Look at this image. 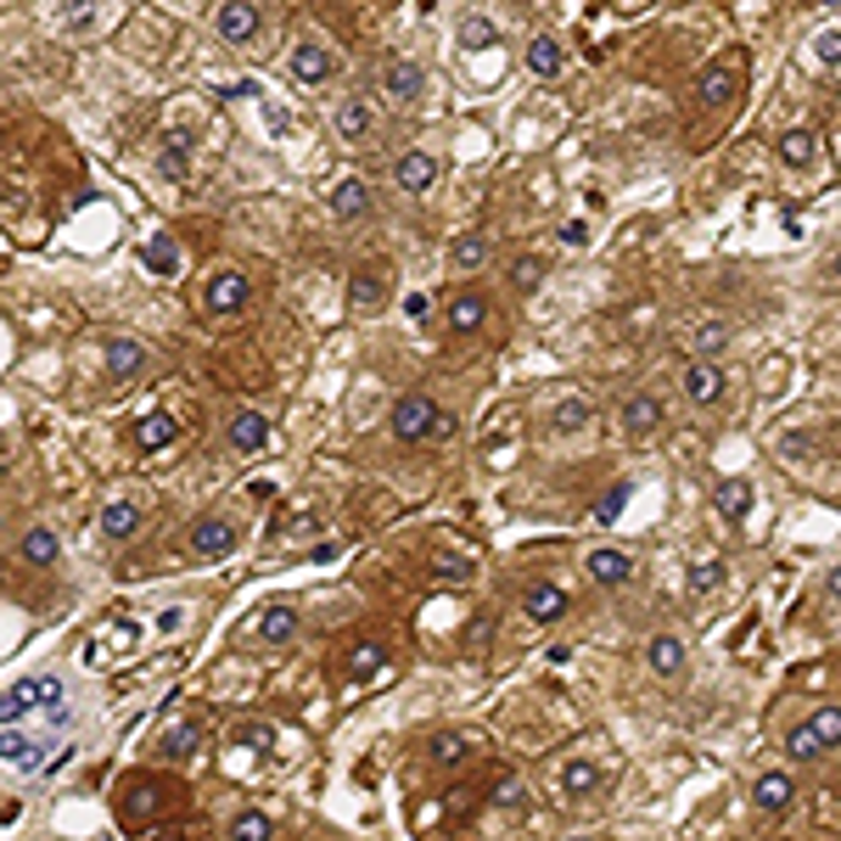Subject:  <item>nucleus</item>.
<instances>
[{
    "label": "nucleus",
    "mask_w": 841,
    "mask_h": 841,
    "mask_svg": "<svg viewBox=\"0 0 841 841\" xmlns=\"http://www.w3.org/2000/svg\"><path fill=\"white\" fill-rule=\"evenodd\" d=\"M276 740V724H236L230 729V746H270Z\"/></svg>",
    "instance_id": "3c124183"
},
{
    "label": "nucleus",
    "mask_w": 841,
    "mask_h": 841,
    "mask_svg": "<svg viewBox=\"0 0 841 841\" xmlns=\"http://www.w3.org/2000/svg\"><path fill=\"white\" fill-rule=\"evenodd\" d=\"M567 841H595V835H567Z\"/></svg>",
    "instance_id": "680f3d73"
},
{
    "label": "nucleus",
    "mask_w": 841,
    "mask_h": 841,
    "mask_svg": "<svg viewBox=\"0 0 841 841\" xmlns=\"http://www.w3.org/2000/svg\"><path fill=\"white\" fill-rule=\"evenodd\" d=\"M382 96L398 102V107H415L420 96H427V68H420L415 56H387L382 62Z\"/></svg>",
    "instance_id": "1a4fd4ad"
},
{
    "label": "nucleus",
    "mask_w": 841,
    "mask_h": 841,
    "mask_svg": "<svg viewBox=\"0 0 841 841\" xmlns=\"http://www.w3.org/2000/svg\"><path fill=\"white\" fill-rule=\"evenodd\" d=\"M775 152H780L786 168H808L813 152H819V135H813V129H786V135L775 141Z\"/></svg>",
    "instance_id": "58836bf2"
},
{
    "label": "nucleus",
    "mask_w": 841,
    "mask_h": 841,
    "mask_svg": "<svg viewBox=\"0 0 841 841\" xmlns=\"http://www.w3.org/2000/svg\"><path fill=\"white\" fill-rule=\"evenodd\" d=\"M455 45H460V51H494V45H499V23H494L488 12H466V18L455 23Z\"/></svg>",
    "instance_id": "c756f323"
},
{
    "label": "nucleus",
    "mask_w": 841,
    "mask_h": 841,
    "mask_svg": "<svg viewBox=\"0 0 841 841\" xmlns=\"http://www.w3.org/2000/svg\"><path fill=\"white\" fill-rule=\"evenodd\" d=\"M449 331L455 336H471V331H482L488 325V298H477V292H460V298H449Z\"/></svg>",
    "instance_id": "2f4dec72"
},
{
    "label": "nucleus",
    "mask_w": 841,
    "mask_h": 841,
    "mask_svg": "<svg viewBox=\"0 0 841 841\" xmlns=\"http://www.w3.org/2000/svg\"><path fill=\"white\" fill-rule=\"evenodd\" d=\"M589 420H595V409H589V398H561V404L550 409V427H556V433H583Z\"/></svg>",
    "instance_id": "a19ab883"
},
{
    "label": "nucleus",
    "mask_w": 841,
    "mask_h": 841,
    "mask_svg": "<svg viewBox=\"0 0 841 841\" xmlns=\"http://www.w3.org/2000/svg\"><path fill=\"white\" fill-rule=\"evenodd\" d=\"M175 438H180V420L168 415V409H152V415L135 420V449H141V455H157V449H168Z\"/></svg>",
    "instance_id": "412c9836"
},
{
    "label": "nucleus",
    "mask_w": 841,
    "mask_h": 841,
    "mask_svg": "<svg viewBox=\"0 0 841 841\" xmlns=\"http://www.w3.org/2000/svg\"><path fill=\"white\" fill-rule=\"evenodd\" d=\"M371 214V180L365 175H343L331 186V219L336 225H360Z\"/></svg>",
    "instance_id": "4468645a"
},
{
    "label": "nucleus",
    "mask_w": 841,
    "mask_h": 841,
    "mask_svg": "<svg viewBox=\"0 0 841 841\" xmlns=\"http://www.w3.org/2000/svg\"><path fill=\"white\" fill-rule=\"evenodd\" d=\"M830 281H841V247H835V259H830Z\"/></svg>",
    "instance_id": "bf43d9fd"
},
{
    "label": "nucleus",
    "mask_w": 841,
    "mask_h": 841,
    "mask_svg": "<svg viewBox=\"0 0 841 841\" xmlns=\"http://www.w3.org/2000/svg\"><path fill=\"white\" fill-rule=\"evenodd\" d=\"M589 578H595L601 589H617V583H629V578H634V556H629V550H617V544H606V550L589 556Z\"/></svg>",
    "instance_id": "cd10ccee"
},
{
    "label": "nucleus",
    "mask_w": 841,
    "mask_h": 841,
    "mask_svg": "<svg viewBox=\"0 0 841 841\" xmlns=\"http://www.w3.org/2000/svg\"><path fill=\"white\" fill-rule=\"evenodd\" d=\"M62 707H68V691H62L56 673H29V679H18V685L0 691V729L23 724V718H34V713H62Z\"/></svg>",
    "instance_id": "f257e3e1"
},
{
    "label": "nucleus",
    "mask_w": 841,
    "mask_h": 841,
    "mask_svg": "<svg viewBox=\"0 0 841 841\" xmlns=\"http://www.w3.org/2000/svg\"><path fill=\"white\" fill-rule=\"evenodd\" d=\"M387 645L382 640H354L349 651H343V673H349V679H376V673L387 667Z\"/></svg>",
    "instance_id": "a878e982"
},
{
    "label": "nucleus",
    "mask_w": 841,
    "mask_h": 841,
    "mask_svg": "<svg viewBox=\"0 0 841 841\" xmlns=\"http://www.w3.org/2000/svg\"><path fill=\"white\" fill-rule=\"evenodd\" d=\"M466 751H471V740L460 735V729H438L433 740H427V757H433V764H466Z\"/></svg>",
    "instance_id": "ea45409f"
},
{
    "label": "nucleus",
    "mask_w": 841,
    "mask_h": 841,
    "mask_svg": "<svg viewBox=\"0 0 841 841\" xmlns=\"http://www.w3.org/2000/svg\"><path fill=\"white\" fill-rule=\"evenodd\" d=\"M617 427H623L629 438H651V433L662 427V404H656L651 393H634V398H623V404H617Z\"/></svg>",
    "instance_id": "6ab92c4d"
},
{
    "label": "nucleus",
    "mask_w": 841,
    "mask_h": 841,
    "mask_svg": "<svg viewBox=\"0 0 841 841\" xmlns=\"http://www.w3.org/2000/svg\"><path fill=\"white\" fill-rule=\"evenodd\" d=\"M96 23V0H73V7L62 12V34H84Z\"/></svg>",
    "instance_id": "09e8293b"
},
{
    "label": "nucleus",
    "mask_w": 841,
    "mask_h": 841,
    "mask_svg": "<svg viewBox=\"0 0 841 841\" xmlns=\"http://www.w3.org/2000/svg\"><path fill=\"white\" fill-rule=\"evenodd\" d=\"M808 735L819 740V751H835V746H841V707H819V713L808 718Z\"/></svg>",
    "instance_id": "37998d69"
},
{
    "label": "nucleus",
    "mask_w": 841,
    "mask_h": 841,
    "mask_svg": "<svg viewBox=\"0 0 841 841\" xmlns=\"http://www.w3.org/2000/svg\"><path fill=\"white\" fill-rule=\"evenodd\" d=\"M56 740H62V735H34V729H23V724H7V729H0V764L34 775L45 757L56 751Z\"/></svg>",
    "instance_id": "20e7f679"
},
{
    "label": "nucleus",
    "mask_w": 841,
    "mask_h": 841,
    "mask_svg": "<svg viewBox=\"0 0 841 841\" xmlns=\"http://www.w3.org/2000/svg\"><path fill=\"white\" fill-rule=\"evenodd\" d=\"M522 612H528L533 623H561V617L572 612V601H567V589H561V583H528Z\"/></svg>",
    "instance_id": "aec40b11"
},
{
    "label": "nucleus",
    "mask_w": 841,
    "mask_h": 841,
    "mask_svg": "<svg viewBox=\"0 0 841 841\" xmlns=\"http://www.w3.org/2000/svg\"><path fill=\"white\" fill-rule=\"evenodd\" d=\"M141 264H146L152 276H163V281H175L180 264H186V252H180L175 236H146V241H141Z\"/></svg>",
    "instance_id": "5701e85b"
},
{
    "label": "nucleus",
    "mask_w": 841,
    "mask_h": 841,
    "mask_svg": "<svg viewBox=\"0 0 841 841\" xmlns=\"http://www.w3.org/2000/svg\"><path fill=\"white\" fill-rule=\"evenodd\" d=\"M230 841H276V819L264 808H236L230 824H225Z\"/></svg>",
    "instance_id": "473e14b6"
},
{
    "label": "nucleus",
    "mask_w": 841,
    "mask_h": 841,
    "mask_svg": "<svg viewBox=\"0 0 841 841\" xmlns=\"http://www.w3.org/2000/svg\"><path fill=\"white\" fill-rule=\"evenodd\" d=\"M18 556H23L29 567H56V561H62V539H56L51 528H29L23 544H18Z\"/></svg>",
    "instance_id": "f704fd0d"
},
{
    "label": "nucleus",
    "mask_w": 841,
    "mask_h": 841,
    "mask_svg": "<svg viewBox=\"0 0 841 841\" xmlns=\"http://www.w3.org/2000/svg\"><path fill=\"white\" fill-rule=\"evenodd\" d=\"M528 802V786L517 780V775H499V786H494V808H522Z\"/></svg>",
    "instance_id": "8fccbe9b"
},
{
    "label": "nucleus",
    "mask_w": 841,
    "mask_h": 841,
    "mask_svg": "<svg viewBox=\"0 0 841 841\" xmlns=\"http://www.w3.org/2000/svg\"><path fill=\"white\" fill-rule=\"evenodd\" d=\"M824 589H830V601H841V561L830 567V578H824Z\"/></svg>",
    "instance_id": "4d7b16f0"
},
{
    "label": "nucleus",
    "mask_w": 841,
    "mask_h": 841,
    "mask_svg": "<svg viewBox=\"0 0 841 841\" xmlns=\"http://www.w3.org/2000/svg\"><path fill=\"white\" fill-rule=\"evenodd\" d=\"M141 522H146V511H141L135 499H107V505H102V533H107V539H118V544H124V539H135V533H141Z\"/></svg>",
    "instance_id": "c85d7f7f"
},
{
    "label": "nucleus",
    "mask_w": 841,
    "mask_h": 841,
    "mask_svg": "<svg viewBox=\"0 0 841 841\" xmlns=\"http://www.w3.org/2000/svg\"><path fill=\"white\" fill-rule=\"evenodd\" d=\"M735 91H740V79H735V68H729V62H707V68H702V79H696L702 107H729V102H735Z\"/></svg>",
    "instance_id": "4be33fe9"
},
{
    "label": "nucleus",
    "mask_w": 841,
    "mask_h": 841,
    "mask_svg": "<svg viewBox=\"0 0 841 841\" xmlns=\"http://www.w3.org/2000/svg\"><path fill=\"white\" fill-rule=\"evenodd\" d=\"M214 34L225 45H252L264 34V7L259 0H219L214 7Z\"/></svg>",
    "instance_id": "423d86ee"
},
{
    "label": "nucleus",
    "mask_w": 841,
    "mask_h": 841,
    "mask_svg": "<svg viewBox=\"0 0 841 841\" xmlns=\"http://www.w3.org/2000/svg\"><path fill=\"white\" fill-rule=\"evenodd\" d=\"M751 797H757V808H764V813H786L797 802V780L786 769H764V775H757V786H751Z\"/></svg>",
    "instance_id": "393cba45"
},
{
    "label": "nucleus",
    "mask_w": 841,
    "mask_h": 841,
    "mask_svg": "<svg viewBox=\"0 0 841 841\" xmlns=\"http://www.w3.org/2000/svg\"><path fill=\"white\" fill-rule=\"evenodd\" d=\"M544 276H550V264L539 259V252H522V259L511 264V287H517V292H533Z\"/></svg>",
    "instance_id": "a18cd8bd"
},
{
    "label": "nucleus",
    "mask_w": 841,
    "mask_h": 841,
    "mask_svg": "<svg viewBox=\"0 0 841 841\" xmlns=\"http://www.w3.org/2000/svg\"><path fill=\"white\" fill-rule=\"evenodd\" d=\"M236 539H241V533H236V522H225V517H203V522H191V539H186V544H191V556H197V561H225V556L236 550Z\"/></svg>",
    "instance_id": "ddd939ff"
},
{
    "label": "nucleus",
    "mask_w": 841,
    "mask_h": 841,
    "mask_svg": "<svg viewBox=\"0 0 841 841\" xmlns=\"http://www.w3.org/2000/svg\"><path fill=\"white\" fill-rule=\"evenodd\" d=\"M685 398H691L696 409H713V404L724 398V371H718V360H691V365H685Z\"/></svg>",
    "instance_id": "a211bd4d"
},
{
    "label": "nucleus",
    "mask_w": 841,
    "mask_h": 841,
    "mask_svg": "<svg viewBox=\"0 0 841 841\" xmlns=\"http://www.w3.org/2000/svg\"><path fill=\"white\" fill-rule=\"evenodd\" d=\"M645 662H651V673L656 679H685V667H691V651H685V640L679 634H651V645H645Z\"/></svg>",
    "instance_id": "2eb2a0df"
},
{
    "label": "nucleus",
    "mask_w": 841,
    "mask_h": 841,
    "mask_svg": "<svg viewBox=\"0 0 841 841\" xmlns=\"http://www.w3.org/2000/svg\"><path fill=\"white\" fill-rule=\"evenodd\" d=\"M488 236H477V230H466V236H455V247H449V264L460 270V276H471V270H482L488 264Z\"/></svg>",
    "instance_id": "e433bc0d"
},
{
    "label": "nucleus",
    "mask_w": 841,
    "mask_h": 841,
    "mask_svg": "<svg viewBox=\"0 0 841 841\" xmlns=\"http://www.w3.org/2000/svg\"><path fill=\"white\" fill-rule=\"evenodd\" d=\"M718 511H724V522H735V528L751 517V482H746V477H724V482H718Z\"/></svg>",
    "instance_id": "72a5a7b5"
},
{
    "label": "nucleus",
    "mask_w": 841,
    "mask_h": 841,
    "mask_svg": "<svg viewBox=\"0 0 841 841\" xmlns=\"http://www.w3.org/2000/svg\"><path fill=\"white\" fill-rule=\"evenodd\" d=\"M349 298H354V309H360V314H376V309L387 303V276H382L376 264L354 270V281H349Z\"/></svg>",
    "instance_id": "7c9ffc66"
},
{
    "label": "nucleus",
    "mask_w": 841,
    "mask_h": 841,
    "mask_svg": "<svg viewBox=\"0 0 841 841\" xmlns=\"http://www.w3.org/2000/svg\"><path fill=\"white\" fill-rule=\"evenodd\" d=\"M522 68H528L539 84H556V79L567 73V51H561V40H550V34H533V40L522 45Z\"/></svg>",
    "instance_id": "f3484780"
},
{
    "label": "nucleus",
    "mask_w": 841,
    "mask_h": 841,
    "mask_svg": "<svg viewBox=\"0 0 841 841\" xmlns=\"http://www.w3.org/2000/svg\"><path fill=\"white\" fill-rule=\"evenodd\" d=\"M0 589H7V561H0Z\"/></svg>",
    "instance_id": "052dcab7"
},
{
    "label": "nucleus",
    "mask_w": 841,
    "mask_h": 841,
    "mask_svg": "<svg viewBox=\"0 0 841 841\" xmlns=\"http://www.w3.org/2000/svg\"><path fill=\"white\" fill-rule=\"evenodd\" d=\"M433 572H438V578H449V583H466V578L477 572V561H466V556H438V561H433Z\"/></svg>",
    "instance_id": "603ef678"
},
{
    "label": "nucleus",
    "mask_w": 841,
    "mask_h": 841,
    "mask_svg": "<svg viewBox=\"0 0 841 841\" xmlns=\"http://www.w3.org/2000/svg\"><path fill=\"white\" fill-rule=\"evenodd\" d=\"M331 129H336V141H343V146H365L376 135V107L365 96H343L331 107Z\"/></svg>",
    "instance_id": "9b49d317"
},
{
    "label": "nucleus",
    "mask_w": 841,
    "mask_h": 841,
    "mask_svg": "<svg viewBox=\"0 0 841 841\" xmlns=\"http://www.w3.org/2000/svg\"><path fill=\"white\" fill-rule=\"evenodd\" d=\"M102 365L113 382H135L146 371V343H135V336H107L102 343Z\"/></svg>",
    "instance_id": "dca6fc26"
},
{
    "label": "nucleus",
    "mask_w": 841,
    "mask_h": 841,
    "mask_svg": "<svg viewBox=\"0 0 841 841\" xmlns=\"http://www.w3.org/2000/svg\"><path fill=\"white\" fill-rule=\"evenodd\" d=\"M252 634H259L264 645H287V640L298 634V612H292V606H270V612H259Z\"/></svg>",
    "instance_id": "4c0bfd02"
},
{
    "label": "nucleus",
    "mask_w": 841,
    "mask_h": 841,
    "mask_svg": "<svg viewBox=\"0 0 841 841\" xmlns=\"http://www.w3.org/2000/svg\"><path fill=\"white\" fill-rule=\"evenodd\" d=\"M247 303H252V281L241 270H230V264L208 270V281H203V309L208 314H241Z\"/></svg>",
    "instance_id": "6e6552de"
},
{
    "label": "nucleus",
    "mask_w": 841,
    "mask_h": 841,
    "mask_svg": "<svg viewBox=\"0 0 841 841\" xmlns=\"http://www.w3.org/2000/svg\"><path fill=\"white\" fill-rule=\"evenodd\" d=\"M691 349H696V360H718L729 349V325L724 320H702L696 336H691Z\"/></svg>",
    "instance_id": "79ce46f5"
},
{
    "label": "nucleus",
    "mask_w": 841,
    "mask_h": 841,
    "mask_svg": "<svg viewBox=\"0 0 841 841\" xmlns=\"http://www.w3.org/2000/svg\"><path fill=\"white\" fill-rule=\"evenodd\" d=\"M393 186H398L404 197H427V191L438 186V157L420 152V146L398 152V157H393Z\"/></svg>",
    "instance_id": "9d476101"
},
{
    "label": "nucleus",
    "mask_w": 841,
    "mask_h": 841,
    "mask_svg": "<svg viewBox=\"0 0 841 841\" xmlns=\"http://www.w3.org/2000/svg\"><path fill=\"white\" fill-rule=\"evenodd\" d=\"M404 309H409V320H420V314H427V292H409Z\"/></svg>",
    "instance_id": "6e6d98bb"
},
{
    "label": "nucleus",
    "mask_w": 841,
    "mask_h": 841,
    "mask_svg": "<svg viewBox=\"0 0 841 841\" xmlns=\"http://www.w3.org/2000/svg\"><path fill=\"white\" fill-rule=\"evenodd\" d=\"M197 746H203V724H197V718H180V724L163 729L157 757H163V764H186V757H197Z\"/></svg>",
    "instance_id": "b1692460"
},
{
    "label": "nucleus",
    "mask_w": 841,
    "mask_h": 841,
    "mask_svg": "<svg viewBox=\"0 0 841 841\" xmlns=\"http://www.w3.org/2000/svg\"><path fill=\"white\" fill-rule=\"evenodd\" d=\"M561 241H567V247H589V225H583V219H567V225H561Z\"/></svg>",
    "instance_id": "5fc2aeb1"
},
{
    "label": "nucleus",
    "mask_w": 841,
    "mask_h": 841,
    "mask_svg": "<svg viewBox=\"0 0 841 841\" xmlns=\"http://www.w3.org/2000/svg\"><path fill=\"white\" fill-rule=\"evenodd\" d=\"M0 819L12 824V819H18V802H7V797H0Z\"/></svg>",
    "instance_id": "13d9d810"
},
{
    "label": "nucleus",
    "mask_w": 841,
    "mask_h": 841,
    "mask_svg": "<svg viewBox=\"0 0 841 841\" xmlns=\"http://www.w3.org/2000/svg\"><path fill=\"white\" fill-rule=\"evenodd\" d=\"M287 73L298 79V84H309V91H320V84H331L336 73H343V51H336L325 34H298L292 40V51H287Z\"/></svg>",
    "instance_id": "f03ea898"
},
{
    "label": "nucleus",
    "mask_w": 841,
    "mask_h": 841,
    "mask_svg": "<svg viewBox=\"0 0 841 841\" xmlns=\"http://www.w3.org/2000/svg\"><path fill=\"white\" fill-rule=\"evenodd\" d=\"M824 7H835V0H824Z\"/></svg>",
    "instance_id": "e2e57ef3"
},
{
    "label": "nucleus",
    "mask_w": 841,
    "mask_h": 841,
    "mask_svg": "<svg viewBox=\"0 0 841 841\" xmlns=\"http://www.w3.org/2000/svg\"><path fill=\"white\" fill-rule=\"evenodd\" d=\"M718 583H724V561H718V556H696V567H691V595H713Z\"/></svg>",
    "instance_id": "c03bdc74"
},
{
    "label": "nucleus",
    "mask_w": 841,
    "mask_h": 841,
    "mask_svg": "<svg viewBox=\"0 0 841 841\" xmlns=\"http://www.w3.org/2000/svg\"><path fill=\"white\" fill-rule=\"evenodd\" d=\"M601 786V769L595 764H589V757H567V764H561V797H589V791H595Z\"/></svg>",
    "instance_id": "c9c22d12"
},
{
    "label": "nucleus",
    "mask_w": 841,
    "mask_h": 841,
    "mask_svg": "<svg viewBox=\"0 0 841 841\" xmlns=\"http://www.w3.org/2000/svg\"><path fill=\"white\" fill-rule=\"evenodd\" d=\"M786 757H791V764H813V757H824V751H819V740L808 735V724H797V729L786 735Z\"/></svg>",
    "instance_id": "49530a36"
},
{
    "label": "nucleus",
    "mask_w": 841,
    "mask_h": 841,
    "mask_svg": "<svg viewBox=\"0 0 841 841\" xmlns=\"http://www.w3.org/2000/svg\"><path fill=\"white\" fill-rule=\"evenodd\" d=\"M225 444H230L236 455L270 449V415H264V409H236V415L225 420Z\"/></svg>",
    "instance_id": "f8f14e48"
},
{
    "label": "nucleus",
    "mask_w": 841,
    "mask_h": 841,
    "mask_svg": "<svg viewBox=\"0 0 841 841\" xmlns=\"http://www.w3.org/2000/svg\"><path fill=\"white\" fill-rule=\"evenodd\" d=\"M141 640H146L141 617H107L91 640H84V662H118V656L141 651Z\"/></svg>",
    "instance_id": "39448f33"
},
{
    "label": "nucleus",
    "mask_w": 841,
    "mask_h": 841,
    "mask_svg": "<svg viewBox=\"0 0 841 841\" xmlns=\"http://www.w3.org/2000/svg\"><path fill=\"white\" fill-rule=\"evenodd\" d=\"M0 449H7V444H0Z\"/></svg>",
    "instance_id": "0e129e2a"
},
{
    "label": "nucleus",
    "mask_w": 841,
    "mask_h": 841,
    "mask_svg": "<svg viewBox=\"0 0 841 841\" xmlns=\"http://www.w3.org/2000/svg\"><path fill=\"white\" fill-rule=\"evenodd\" d=\"M813 62H824V68L841 62V34H835V29H824V34L813 40Z\"/></svg>",
    "instance_id": "864d4df0"
},
{
    "label": "nucleus",
    "mask_w": 841,
    "mask_h": 841,
    "mask_svg": "<svg viewBox=\"0 0 841 841\" xmlns=\"http://www.w3.org/2000/svg\"><path fill=\"white\" fill-rule=\"evenodd\" d=\"M168 802H175V786H168V780H157V775H141L124 797H118V819L135 830V824H152Z\"/></svg>",
    "instance_id": "0eeeda50"
},
{
    "label": "nucleus",
    "mask_w": 841,
    "mask_h": 841,
    "mask_svg": "<svg viewBox=\"0 0 841 841\" xmlns=\"http://www.w3.org/2000/svg\"><path fill=\"white\" fill-rule=\"evenodd\" d=\"M623 505H629V482H612V488L601 494V505H595V522H617Z\"/></svg>",
    "instance_id": "de8ad7c7"
},
{
    "label": "nucleus",
    "mask_w": 841,
    "mask_h": 841,
    "mask_svg": "<svg viewBox=\"0 0 841 841\" xmlns=\"http://www.w3.org/2000/svg\"><path fill=\"white\" fill-rule=\"evenodd\" d=\"M438 398L433 393H404V398H393V409H387V433L398 438V444H427L433 438V427H438Z\"/></svg>",
    "instance_id": "7ed1b4c3"
},
{
    "label": "nucleus",
    "mask_w": 841,
    "mask_h": 841,
    "mask_svg": "<svg viewBox=\"0 0 841 841\" xmlns=\"http://www.w3.org/2000/svg\"><path fill=\"white\" fill-rule=\"evenodd\" d=\"M191 135H163L157 141V175L163 180H191Z\"/></svg>",
    "instance_id": "bb28decb"
}]
</instances>
